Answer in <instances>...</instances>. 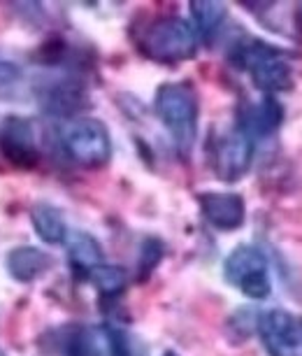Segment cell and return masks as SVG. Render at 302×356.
<instances>
[{
  "label": "cell",
  "instance_id": "1",
  "mask_svg": "<svg viewBox=\"0 0 302 356\" xmlns=\"http://www.w3.org/2000/svg\"><path fill=\"white\" fill-rule=\"evenodd\" d=\"M230 61L240 70H246L256 89L265 96H274L279 91H291L295 84L293 65L286 51L258 38H242L233 44Z\"/></svg>",
  "mask_w": 302,
  "mask_h": 356
},
{
  "label": "cell",
  "instance_id": "2",
  "mask_svg": "<svg viewBox=\"0 0 302 356\" xmlns=\"http://www.w3.org/2000/svg\"><path fill=\"white\" fill-rule=\"evenodd\" d=\"M153 110L165 131L170 133L181 156H189L198 138L200 105L198 93L189 82H165L156 89Z\"/></svg>",
  "mask_w": 302,
  "mask_h": 356
},
{
  "label": "cell",
  "instance_id": "3",
  "mask_svg": "<svg viewBox=\"0 0 302 356\" xmlns=\"http://www.w3.org/2000/svg\"><path fill=\"white\" fill-rule=\"evenodd\" d=\"M140 49L156 63L177 65L196 56L198 35L181 17H158L142 31Z\"/></svg>",
  "mask_w": 302,
  "mask_h": 356
},
{
  "label": "cell",
  "instance_id": "4",
  "mask_svg": "<svg viewBox=\"0 0 302 356\" xmlns=\"http://www.w3.org/2000/svg\"><path fill=\"white\" fill-rule=\"evenodd\" d=\"M60 147L70 161L84 168H103L112 159V136L100 119H75L60 133Z\"/></svg>",
  "mask_w": 302,
  "mask_h": 356
},
{
  "label": "cell",
  "instance_id": "5",
  "mask_svg": "<svg viewBox=\"0 0 302 356\" xmlns=\"http://www.w3.org/2000/svg\"><path fill=\"white\" fill-rule=\"evenodd\" d=\"M224 277L246 298L263 300L272 291L270 261L256 245H237L224 261Z\"/></svg>",
  "mask_w": 302,
  "mask_h": 356
},
{
  "label": "cell",
  "instance_id": "6",
  "mask_svg": "<svg viewBox=\"0 0 302 356\" xmlns=\"http://www.w3.org/2000/svg\"><path fill=\"white\" fill-rule=\"evenodd\" d=\"M256 143L246 138L237 126L230 131H221L210 140V161L214 175L221 182H240L251 168Z\"/></svg>",
  "mask_w": 302,
  "mask_h": 356
},
{
  "label": "cell",
  "instance_id": "7",
  "mask_svg": "<svg viewBox=\"0 0 302 356\" xmlns=\"http://www.w3.org/2000/svg\"><path fill=\"white\" fill-rule=\"evenodd\" d=\"M256 331L267 356H302V319L272 307L258 314Z\"/></svg>",
  "mask_w": 302,
  "mask_h": 356
},
{
  "label": "cell",
  "instance_id": "8",
  "mask_svg": "<svg viewBox=\"0 0 302 356\" xmlns=\"http://www.w3.org/2000/svg\"><path fill=\"white\" fill-rule=\"evenodd\" d=\"M0 154L17 168H35L40 147L35 129L24 117H8L0 131Z\"/></svg>",
  "mask_w": 302,
  "mask_h": 356
},
{
  "label": "cell",
  "instance_id": "9",
  "mask_svg": "<svg viewBox=\"0 0 302 356\" xmlns=\"http://www.w3.org/2000/svg\"><path fill=\"white\" fill-rule=\"evenodd\" d=\"M198 205L203 219L217 231H237L246 221V203L240 193L205 191L198 193Z\"/></svg>",
  "mask_w": 302,
  "mask_h": 356
},
{
  "label": "cell",
  "instance_id": "10",
  "mask_svg": "<svg viewBox=\"0 0 302 356\" xmlns=\"http://www.w3.org/2000/svg\"><path fill=\"white\" fill-rule=\"evenodd\" d=\"M284 105L279 103L277 96H263L258 103L242 107L237 114V129L256 143L279 131V126L284 124Z\"/></svg>",
  "mask_w": 302,
  "mask_h": 356
},
{
  "label": "cell",
  "instance_id": "11",
  "mask_svg": "<svg viewBox=\"0 0 302 356\" xmlns=\"http://www.w3.org/2000/svg\"><path fill=\"white\" fill-rule=\"evenodd\" d=\"M37 96L40 103H42V110L56 114V117H70V114L86 107V100H89L84 84L72 75L51 79V82L42 84L37 89Z\"/></svg>",
  "mask_w": 302,
  "mask_h": 356
},
{
  "label": "cell",
  "instance_id": "12",
  "mask_svg": "<svg viewBox=\"0 0 302 356\" xmlns=\"http://www.w3.org/2000/svg\"><path fill=\"white\" fill-rule=\"evenodd\" d=\"M49 266H51L49 257L42 250L31 245L12 247L8 257H5V268H8L10 277L22 282V284H31L37 277H42Z\"/></svg>",
  "mask_w": 302,
  "mask_h": 356
},
{
  "label": "cell",
  "instance_id": "13",
  "mask_svg": "<svg viewBox=\"0 0 302 356\" xmlns=\"http://www.w3.org/2000/svg\"><path fill=\"white\" fill-rule=\"evenodd\" d=\"M31 224L37 238L47 245H63L68 238V224L63 212L51 203H35L31 207Z\"/></svg>",
  "mask_w": 302,
  "mask_h": 356
},
{
  "label": "cell",
  "instance_id": "14",
  "mask_svg": "<svg viewBox=\"0 0 302 356\" xmlns=\"http://www.w3.org/2000/svg\"><path fill=\"white\" fill-rule=\"evenodd\" d=\"M193 17V31H196L198 40L210 44L214 38L219 35L221 26L228 19V8L217 0H193L189 5Z\"/></svg>",
  "mask_w": 302,
  "mask_h": 356
},
{
  "label": "cell",
  "instance_id": "15",
  "mask_svg": "<svg viewBox=\"0 0 302 356\" xmlns=\"http://www.w3.org/2000/svg\"><path fill=\"white\" fill-rule=\"evenodd\" d=\"M65 247H68L70 266L79 273H89L91 268L103 264V247H100V243L91 233H68Z\"/></svg>",
  "mask_w": 302,
  "mask_h": 356
},
{
  "label": "cell",
  "instance_id": "16",
  "mask_svg": "<svg viewBox=\"0 0 302 356\" xmlns=\"http://www.w3.org/2000/svg\"><path fill=\"white\" fill-rule=\"evenodd\" d=\"M86 280L103 296H119L126 289V284H128V273L121 266L100 264L86 273Z\"/></svg>",
  "mask_w": 302,
  "mask_h": 356
},
{
  "label": "cell",
  "instance_id": "17",
  "mask_svg": "<svg viewBox=\"0 0 302 356\" xmlns=\"http://www.w3.org/2000/svg\"><path fill=\"white\" fill-rule=\"evenodd\" d=\"M165 245L158 238H146L142 247H140V259H137V273L140 280H146L149 275L156 270L158 264L163 261Z\"/></svg>",
  "mask_w": 302,
  "mask_h": 356
},
{
  "label": "cell",
  "instance_id": "18",
  "mask_svg": "<svg viewBox=\"0 0 302 356\" xmlns=\"http://www.w3.org/2000/svg\"><path fill=\"white\" fill-rule=\"evenodd\" d=\"M295 22H298V29L302 31V3L298 5V12H295Z\"/></svg>",
  "mask_w": 302,
  "mask_h": 356
},
{
  "label": "cell",
  "instance_id": "19",
  "mask_svg": "<svg viewBox=\"0 0 302 356\" xmlns=\"http://www.w3.org/2000/svg\"><path fill=\"white\" fill-rule=\"evenodd\" d=\"M163 356H179V354H177V352H172V349H170V352H165Z\"/></svg>",
  "mask_w": 302,
  "mask_h": 356
},
{
  "label": "cell",
  "instance_id": "20",
  "mask_svg": "<svg viewBox=\"0 0 302 356\" xmlns=\"http://www.w3.org/2000/svg\"><path fill=\"white\" fill-rule=\"evenodd\" d=\"M0 356H8V354H5V352H3V349H0Z\"/></svg>",
  "mask_w": 302,
  "mask_h": 356
}]
</instances>
